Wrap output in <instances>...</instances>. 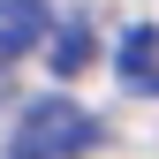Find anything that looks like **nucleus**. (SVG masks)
Returning a JSON list of instances; mask_svg holds the SVG:
<instances>
[{"instance_id":"20e7f679","label":"nucleus","mask_w":159,"mask_h":159,"mask_svg":"<svg viewBox=\"0 0 159 159\" xmlns=\"http://www.w3.org/2000/svg\"><path fill=\"white\" fill-rule=\"evenodd\" d=\"M152 76H159V30L136 23V30L121 38V84H152Z\"/></svg>"},{"instance_id":"7ed1b4c3","label":"nucleus","mask_w":159,"mask_h":159,"mask_svg":"<svg viewBox=\"0 0 159 159\" xmlns=\"http://www.w3.org/2000/svg\"><path fill=\"white\" fill-rule=\"evenodd\" d=\"M91 53H98V46H91V23H61V30L46 38L53 76H84V68H91Z\"/></svg>"},{"instance_id":"f03ea898","label":"nucleus","mask_w":159,"mask_h":159,"mask_svg":"<svg viewBox=\"0 0 159 159\" xmlns=\"http://www.w3.org/2000/svg\"><path fill=\"white\" fill-rule=\"evenodd\" d=\"M46 38V0H0V68Z\"/></svg>"},{"instance_id":"f257e3e1","label":"nucleus","mask_w":159,"mask_h":159,"mask_svg":"<svg viewBox=\"0 0 159 159\" xmlns=\"http://www.w3.org/2000/svg\"><path fill=\"white\" fill-rule=\"evenodd\" d=\"M98 144V121L68 98H30L15 121V159H84Z\"/></svg>"}]
</instances>
